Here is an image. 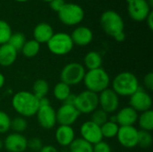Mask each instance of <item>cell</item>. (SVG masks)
I'll return each instance as SVG.
<instances>
[{"instance_id": "6da1fadb", "label": "cell", "mask_w": 153, "mask_h": 152, "mask_svg": "<svg viewBox=\"0 0 153 152\" xmlns=\"http://www.w3.org/2000/svg\"><path fill=\"white\" fill-rule=\"evenodd\" d=\"M13 110L24 118L36 115L39 108V99L30 91L21 90L15 93L11 101Z\"/></svg>"}, {"instance_id": "7a4b0ae2", "label": "cell", "mask_w": 153, "mask_h": 152, "mask_svg": "<svg viewBox=\"0 0 153 152\" xmlns=\"http://www.w3.org/2000/svg\"><path fill=\"white\" fill-rule=\"evenodd\" d=\"M111 89L119 97H130L140 88V83L134 73L126 71L115 76L111 82Z\"/></svg>"}, {"instance_id": "3957f363", "label": "cell", "mask_w": 153, "mask_h": 152, "mask_svg": "<svg viewBox=\"0 0 153 152\" xmlns=\"http://www.w3.org/2000/svg\"><path fill=\"white\" fill-rule=\"evenodd\" d=\"M82 82L87 90L99 94L109 88L111 81L107 71L100 67L98 69L87 71L85 73Z\"/></svg>"}, {"instance_id": "277c9868", "label": "cell", "mask_w": 153, "mask_h": 152, "mask_svg": "<svg viewBox=\"0 0 153 152\" xmlns=\"http://www.w3.org/2000/svg\"><path fill=\"white\" fill-rule=\"evenodd\" d=\"M100 26L108 36L114 38L125 31V22L121 15L114 10L105 11L100 16Z\"/></svg>"}, {"instance_id": "5b68a950", "label": "cell", "mask_w": 153, "mask_h": 152, "mask_svg": "<svg viewBox=\"0 0 153 152\" xmlns=\"http://www.w3.org/2000/svg\"><path fill=\"white\" fill-rule=\"evenodd\" d=\"M48 48L53 55L65 56L69 54L74 48V42L71 36L65 32L54 33L47 43Z\"/></svg>"}, {"instance_id": "8992f818", "label": "cell", "mask_w": 153, "mask_h": 152, "mask_svg": "<svg viewBox=\"0 0 153 152\" xmlns=\"http://www.w3.org/2000/svg\"><path fill=\"white\" fill-rule=\"evenodd\" d=\"M86 69L77 62H72L65 65L60 72V81L67 85L75 86L83 81Z\"/></svg>"}, {"instance_id": "52a82bcc", "label": "cell", "mask_w": 153, "mask_h": 152, "mask_svg": "<svg viewBox=\"0 0 153 152\" xmlns=\"http://www.w3.org/2000/svg\"><path fill=\"white\" fill-rule=\"evenodd\" d=\"M59 21L67 26H74L82 22L84 18V11L82 6L74 3H65L57 13Z\"/></svg>"}, {"instance_id": "ba28073f", "label": "cell", "mask_w": 153, "mask_h": 152, "mask_svg": "<svg viewBox=\"0 0 153 152\" xmlns=\"http://www.w3.org/2000/svg\"><path fill=\"white\" fill-rule=\"evenodd\" d=\"M74 107L80 112V114L89 115L99 108V97L98 94L90 90H83L76 95Z\"/></svg>"}, {"instance_id": "9c48e42d", "label": "cell", "mask_w": 153, "mask_h": 152, "mask_svg": "<svg viewBox=\"0 0 153 152\" xmlns=\"http://www.w3.org/2000/svg\"><path fill=\"white\" fill-rule=\"evenodd\" d=\"M129 98V106L133 108L136 112L143 113L152 109V99L151 95L142 87H140Z\"/></svg>"}, {"instance_id": "30bf717a", "label": "cell", "mask_w": 153, "mask_h": 152, "mask_svg": "<svg viewBox=\"0 0 153 152\" xmlns=\"http://www.w3.org/2000/svg\"><path fill=\"white\" fill-rule=\"evenodd\" d=\"M99 107L108 114H113L119 108V96L110 88L98 94Z\"/></svg>"}, {"instance_id": "8fae6325", "label": "cell", "mask_w": 153, "mask_h": 152, "mask_svg": "<svg viewBox=\"0 0 153 152\" xmlns=\"http://www.w3.org/2000/svg\"><path fill=\"white\" fill-rule=\"evenodd\" d=\"M138 134L139 130L134 125L119 126L117 138L122 147L133 149L138 146Z\"/></svg>"}, {"instance_id": "7c38bea8", "label": "cell", "mask_w": 153, "mask_h": 152, "mask_svg": "<svg viewBox=\"0 0 153 152\" xmlns=\"http://www.w3.org/2000/svg\"><path fill=\"white\" fill-rule=\"evenodd\" d=\"M56 123L59 125L72 126L80 117L81 114L73 105L63 103L62 106L56 111Z\"/></svg>"}, {"instance_id": "4fadbf2b", "label": "cell", "mask_w": 153, "mask_h": 152, "mask_svg": "<svg viewBox=\"0 0 153 152\" xmlns=\"http://www.w3.org/2000/svg\"><path fill=\"white\" fill-rule=\"evenodd\" d=\"M129 16L135 22H143L152 12L147 0H133L127 6Z\"/></svg>"}, {"instance_id": "5bb4252c", "label": "cell", "mask_w": 153, "mask_h": 152, "mask_svg": "<svg viewBox=\"0 0 153 152\" xmlns=\"http://www.w3.org/2000/svg\"><path fill=\"white\" fill-rule=\"evenodd\" d=\"M35 116L39 126L45 130H50L57 124L56 112L51 105L39 107Z\"/></svg>"}, {"instance_id": "9a60e30c", "label": "cell", "mask_w": 153, "mask_h": 152, "mask_svg": "<svg viewBox=\"0 0 153 152\" xmlns=\"http://www.w3.org/2000/svg\"><path fill=\"white\" fill-rule=\"evenodd\" d=\"M81 138L94 145L103 140L100 126L94 124L91 120L85 121L80 127Z\"/></svg>"}, {"instance_id": "2e32d148", "label": "cell", "mask_w": 153, "mask_h": 152, "mask_svg": "<svg viewBox=\"0 0 153 152\" xmlns=\"http://www.w3.org/2000/svg\"><path fill=\"white\" fill-rule=\"evenodd\" d=\"M4 142V148L8 152H24L27 150L28 139L22 133H12L8 134Z\"/></svg>"}, {"instance_id": "e0dca14e", "label": "cell", "mask_w": 153, "mask_h": 152, "mask_svg": "<svg viewBox=\"0 0 153 152\" xmlns=\"http://www.w3.org/2000/svg\"><path fill=\"white\" fill-rule=\"evenodd\" d=\"M115 116L117 118V124L119 126H131L137 123L139 113L130 106H127L120 108Z\"/></svg>"}, {"instance_id": "ac0fdd59", "label": "cell", "mask_w": 153, "mask_h": 152, "mask_svg": "<svg viewBox=\"0 0 153 152\" xmlns=\"http://www.w3.org/2000/svg\"><path fill=\"white\" fill-rule=\"evenodd\" d=\"M70 36L74 42V45L80 47H84L91 44L93 39L92 30L85 26H79L75 28Z\"/></svg>"}, {"instance_id": "d6986e66", "label": "cell", "mask_w": 153, "mask_h": 152, "mask_svg": "<svg viewBox=\"0 0 153 152\" xmlns=\"http://www.w3.org/2000/svg\"><path fill=\"white\" fill-rule=\"evenodd\" d=\"M56 142L62 147H68L75 139V132L72 126L59 125L55 133Z\"/></svg>"}, {"instance_id": "ffe728a7", "label": "cell", "mask_w": 153, "mask_h": 152, "mask_svg": "<svg viewBox=\"0 0 153 152\" xmlns=\"http://www.w3.org/2000/svg\"><path fill=\"white\" fill-rule=\"evenodd\" d=\"M54 30L49 23L40 22L37 24L33 30V39L39 44H47L51 37L54 35Z\"/></svg>"}, {"instance_id": "44dd1931", "label": "cell", "mask_w": 153, "mask_h": 152, "mask_svg": "<svg viewBox=\"0 0 153 152\" xmlns=\"http://www.w3.org/2000/svg\"><path fill=\"white\" fill-rule=\"evenodd\" d=\"M17 51L8 43L0 46V65L3 67L11 66L17 58Z\"/></svg>"}, {"instance_id": "7402d4cb", "label": "cell", "mask_w": 153, "mask_h": 152, "mask_svg": "<svg viewBox=\"0 0 153 152\" xmlns=\"http://www.w3.org/2000/svg\"><path fill=\"white\" fill-rule=\"evenodd\" d=\"M102 56L99 52L90 51L88 52L83 58V66L85 69L94 70L102 67Z\"/></svg>"}, {"instance_id": "603a6c76", "label": "cell", "mask_w": 153, "mask_h": 152, "mask_svg": "<svg viewBox=\"0 0 153 152\" xmlns=\"http://www.w3.org/2000/svg\"><path fill=\"white\" fill-rule=\"evenodd\" d=\"M137 123L141 130L152 132L153 130V111L152 109L141 113L138 116Z\"/></svg>"}, {"instance_id": "cb8c5ba5", "label": "cell", "mask_w": 153, "mask_h": 152, "mask_svg": "<svg viewBox=\"0 0 153 152\" xmlns=\"http://www.w3.org/2000/svg\"><path fill=\"white\" fill-rule=\"evenodd\" d=\"M71 87L63 82H58L53 89V95L58 101L64 102L67 97L71 94Z\"/></svg>"}, {"instance_id": "d4e9b609", "label": "cell", "mask_w": 153, "mask_h": 152, "mask_svg": "<svg viewBox=\"0 0 153 152\" xmlns=\"http://www.w3.org/2000/svg\"><path fill=\"white\" fill-rule=\"evenodd\" d=\"M49 91V84L44 79H38L32 85V93L39 99L47 97Z\"/></svg>"}, {"instance_id": "484cf974", "label": "cell", "mask_w": 153, "mask_h": 152, "mask_svg": "<svg viewBox=\"0 0 153 152\" xmlns=\"http://www.w3.org/2000/svg\"><path fill=\"white\" fill-rule=\"evenodd\" d=\"M68 147H69V152L93 151V145L86 142L82 138H75Z\"/></svg>"}, {"instance_id": "4316f807", "label": "cell", "mask_w": 153, "mask_h": 152, "mask_svg": "<svg viewBox=\"0 0 153 152\" xmlns=\"http://www.w3.org/2000/svg\"><path fill=\"white\" fill-rule=\"evenodd\" d=\"M40 50V44L34 39L26 40L22 48L21 49L22 55L27 58H32L36 56Z\"/></svg>"}, {"instance_id": "83f0119b", "label": "cell", "mask_w": 153, "mask_h": 152, "mask_svg": "<svg viewBox=\"0 0 153 152\" xmlns=\"http://www.w3.org/2000/svg\"><path fill=\"white\" fill-rule=\"evenodd\" d=\"M100 130H101V134L103 138L113 139L117 137V134L119 130V125L117 123H114L108 120V122H106L104 125L100 126Z\"/></svg>"}, {"instance_id": "f1b7e54d", "label": "cell", "mask_w": 153, "mask_h": 152, "mask_svg": "<svg viewBox=\"0 0 153 152\" xmlns=\"http://www.w3.org/2000/svg\"><path fill=\"white\" fill-rule=\"evenodd\" d=\"M25 42H26V38L24 34H22V32H15L11 35L8 44L18 52L21 51Z\"/></svg>"}, {"instance_id": "f546056e", "label": "cell", "mask_w": 153, "mask_h": 152, "mask_svg": "<svg viewBox=\"0 0 153 152\" xmlns=\"http://www.w3.org/2000/svg\"><path fill=\"white\" fill-rule=\"evenodd\" d=\"M108 118H109L108 114L99 108L91 114V121L98 125L99 126H101L106 122H108Z\"/></svg>"}, {"instance_id": "4dcf8cb0", "label": "cell", "mask_w": 153, "mask_h": 152, "mask_svg": "<svg viewBox=\"0 0 153 152\" xmlns=\"http://www.w3.org/2000/svg\"><path fill=\"white\" fill-rule=\"evenodd\" d=\"M12 34L13 31L9 23L5 21L0 20V46L8 43Z\"/></svg>"}, {"instance_id": "1f68e13d", "label": "cell", "mask_w": 153, "mask_h": 152, "mask_svg": "<svg viewBox=\"0 0 153 152\" xmlns=\"http://www.w3.org/2000/svg\"><path fill=\"white\" fill-rule=\"evenodd\" d=\"M152 143L153 137L151 132L140 130L138 134V146L143 149H148L152 147Z\"/></svg>"}, {"instance_id": "d6a6232c", "label": "cell", "mask_w": 153, "mask_h": 152, "mask_svg": "<svg viewBox=\"0 0 153 152\" xmlns=\"http://www.w3.org/2000/svg\"><path fill=\"white\" fill-rule=\"evenodd\" d=\"M27 120L22 116H16L11 120V129L13 131V133H22L27 129Z\"/></svg>"}, {"instance_id": "836d02e7", "label": "cell", "mask_w": 153, "mask_h": 152, "mask_svg": "<svg viewBox=\"0 0 153 152\" xmlns=\"http://www.w3.org/2000/svg\"><path fill=\"white\" fill-rule=\"evenodd\" d=\"M11 120L12 119L6 112L0 110V134L9 132L11 129Z\"/></svg>"}, {"instance_id": "e575fe53", "label": "cell", "mask_w": 153, "mask_h": 152, "mask_svg": "<svg viewBox=\"0 0 153 152\" xmlns=\"http://www.w3.org/2000/svg\"><path fill=\"white\" fill-rule=\"evenodd\" d=\"M43 146L44 145H43L42 141L38 137H33L28 140V142H27V149H29L30 151L33 152H39Z\"/></svg>"}, {"instance_id": "d590c367", "label": "cell", "mask_w": 153, "mask_h": 152, "mask_svg": "<svg viewBox=\"0 0 153 152\" xmlns=\"http://www.w3.org/2000/svg\"><path fill=\"white\" fill-rule=\"evenodd\" d=\"M92 152H112V149L107 142L102 140L100 142L93 145Z\"/></svg>"}, {"instance_id": "8d00e7d4", "label": "cell", "mask_w": 153, "mask_h": 152, "mask_svg": "<svg viewBox=\"0 0 153 152\" xmlns=\"http://www.w3.org/2000/svg\"><path fill=\"white\" fill-rule=\"evenodd\" d=\"M143 84L146 88V90H153V73L150 72L148 73L144 78H143Z\"/></svg>"}, {"instance_id": "74e56055", "label": "cell", "mask_w": 153, "mask_h": 152, "mask_svg": "<svg viewBox=\"0 0 153 152\" xmlns=\"http://www.w3.org/2000/svg\"><path fill=\"white\" fill-rule=\"evenodd\" d=\"M65 4V0H52L51 2H49L50 8L56 13H58L64 7Z\"/></svg>"}, {"instance_id": "f35d334b", "label": "cell", "mask_w": 153, "mask_h": 152, "mask_svg": "<svg viewBox=\"0 0 153 152\" xmlns=\"http://www.w3.org/2000/svg\"><path fill=\"white\" fill-rule=\"evenodd\" d=\"M39 152H59L58 150L53 145H44Z\"/></svg>"}, {"instance_id": "ab89813d", "label": "cell", "mask_w": 153, "mask_h": 152, "mask_svg": "<svg viewBox=\"0 0 153 152\" xmlns=\"http://www.w3.org/2000/svg\"><path fill=\"white\" fill-rule=\"evenodd\" d=\"M75 99H76V95L75 94H74V93H71L68 97H67V99L63 102V103H65V104H68V105H73V106H74V102H75Z\"/></svg>"}, {"instance_id": "60d3db41", "label": "cell", "mask_w": 153, "mask_h": 152, "mask_svg": "<svg viewBox=\"0 0 153 152\" xmlns=\"http://www.w3.org/2000/svg\"><path fill=\"white\" fill-rule=\"evenodd\" d=\"M146 23H147V25H148V27H149V29L151 30H153V13L152 12H151L150 13V14L147 16V18H146Z\"/></svg>"}, {"instance_id": "b9f144b4", "label": "cell", "mask_w": 153, "mask_h": 152, "mask_svg": "<svg viewBox=\"0 0 153 152\" xmlns=\"http://www.w3.org/2000/svg\"><path fill=\"white\" fill-rule=\"evenodd\" d=\"M113 39H114L116 41H117V42H123V41L126 39V33H125V31H124V32H121V33H119V34H117V35L115 36Z\"/></svg>"}, {"instance_id": "7bdbcfd3", "label": "cell", "mask_w": 153, "mask_h": 152, "mask_svg": "<svg viewBox=\"0 0 153 152\" xmlns=\"http://www.w3.org/2000/svg\"><path fill=\"white\" fill-rule=\"evenodd\" d=\"M39 107H42V106H48L50 105V101L49 99L45 97V98H42V99H39Z\"/></svg>"}, {"instance_id": "ee69618b", "label": "cell", "mask_w": 153, "mask_h": 152, "mask_svg": "<svg viewBox=\"0 0 153 152\" xmlns=\"http://www.w3.org/2000/svg\"><path fill=\"white\" fill-rule=\"evenodd\" d=\"M4 83H5V77L3 73H0V90L4 87Z\"/></svg>"}, {"instance_id": "f6af8a7d", "label": "cell", "mask_w": 153, "mask_h": 152, "mask_svg": "<svg viewBox=\"0 0 153 152\" xmlns=\"http://www.w3.org/2000/svg\"><path fill=\"white\" fill-rule=\"evenodd\" d=\"M3 148H4V142H3V141L0 139V151H1Z\"/></svg>"}, {"instance_id": "bcb514c9", "label": "cell", "mask_w": 153, "mask_h": 152, "mask_svg": "<svg viewBox=\"0 0 153 152\" xmlns=\"http://www.w3.org/2000/svg\"><path fill=\"white\" fill-rule=\"evenodd\" d=\"M14 1L19 2V3H24V2H28V1H30V0H14Z\"/></svg>"}, {"instance_id": "7dc6e473", "label": "cell", "mask_w": 153, "mask_h": 152, "mask_svg": "<svg viewBox=\"0 0 153 152\" xmlns=\"http://www.w3.org/2000/svg\"><path fill=\"white\" fill-rule=\"evenodd\" d=\"M43 1H45V2H48V3H49V2H51L52 0H43Z\"/></svg>"}, {"instance_id": "c3c4849f", "label": "cell", "mask_w": 153, "mask_h": 152, "mask_svg": "<svg viewBox=\"0 0 153 152\" xmlns=\"http://www.w3.org/2000/svg\"><path fill=\"white\" fill-rule=\"evenodd\" d=\"M131 1H133V0H126V2H127V4H128V3H130Z\"/></svg>"}, {"instance_id": "681fc988", "label": "cell", "mask_w": 153, "mask_h": 152, "mask_svg": "<svg viewBox=\"0 0 153 152\" xmlns=\"http://www.w3.org/2000/svg\"><path fill=\"white\" fill-rule=\"evenodd\" d=\"M24 152H27V151H24Z\"/></svg>"}]
</instances>
